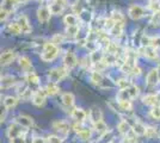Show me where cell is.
<instances>
[{
	"instance_id": "24",
	"label": "cell",
	"mask_w": 160,
	"mask_h": 143,
	"mask_svg": "<svg viewBox=\"0 0 160 143\" xmlns=\"http://www.w3.org/2000/svg\"><path fill=\"white\" fill-rule=\"evenodd\" d=\"M158 102H159V100H158L157 94H146L142 98V104H145L147 106H151V107L158 105Z\"/></svg>"
},
{
	"instance_id": "17",
	"label": "cell",
	"mask_w": 160,
	"mask_h": 143,
	"mask_svg": "<svg viewBox=\"0 0 160 143\" xmlns=\"http://www.w3.org/2000/svg\"><path fill=\"white\" fill-rule=\"evenodd\" d=\"M17 83H18V81H17V79H16L14 76H11V75L1 76V89L14 87Z\"/></svg>"
},
{
	"instance_id": "1",
	"label": "cell",
	"mask_w": 160,
	"mask_h": 143,
	"mask_svg": "<svg viewBox=\"0 0 160 143\" xmlns=\"http://www.w3.org/2000/svg\"><path fill=\"white\" fill-rule=\"evenodd\" d=\"M60 53L59 47L53 42H47L43 45V50L41 53V60L43 62H53Z\"/></svg>"
},
{
	"instance_id": "4",
	"label": "cell",
	"mask_w": 160,
	"mask_h": 143,
	"mask_svg": "<svg viewBox=\"0 0 160 143\" xmlns=\"http://www.w3.org/2000/svg\"><path fill=\"white\" fill-rule=\"evenodd\" d=\"M157 49L158 48L153 45H142L138 51L149 61H159V53Z\"/></svg>"
},
{
	"instance_id": "46",
	"label": "cell",
	"mask_w": 160,
	"mask_h": 143,
	"mask_svg": "<svg viewBox=\"0 0 160 143\" xmlns=\"http://www.w3.org/2000/svg\"><path fill=\"white\" fill-rule=\"evenodd\" d=\"M63 138H61V136L59 135H49L47 137V142L48 143H62Z\"/></svg>"
},
{
	"instance_id": "14",
	"label": "cell",
	"mask_w": 160,
	"mask_h": 143,
	"mask_svg": "<svg viewBox=\"0 0 160 143\" xmlns=\"http://www.w3.org/2000/svg\"><path fill=\"white\" fill-rule=\"evenodd\" d=\"M25 82L35 91V89H37L35 87H40L41 80L38 75H36L33 72H29V73H25Z\"/></svg>"
},
{
	"instance_id": "22",
	"label": "cell",
	"mask_w": 160,
	"mask_h": 143,
	"mask_svg": "<svg viewBox=\"0 0 160 143\" xmlns=\"http://www.w3.org/2000/svg\"><path fill=\"white\" fill-rule=\"evenodd\" d=\"M19 102V98L14 97V95H7L4 98V107H6L7 110L14 109Z\"/></svg>"
},
{
	"instance_id": "29",
	"label": "cell",
	"mask_w": 160,
	"mask_h": 143,
	"mask_svg": "<svg viewBox=\"0 0 160 143\" xmlns=\"http://www.w3.org/2000/svg\"><path fill=\"white\" fill-rule=\"evenodd\" d=\"M78 21H79V17L74 13L66 14L65 18H63V23L66 24V26H69V25H78Z\"/></svg>"
},
{
	"instance_id": "5",
	"label": "cell",
	"mask_w": 160,
	"mask_h": 143,
	"mask_svg": "<svg viewBox=\"0 0 160 143\" xmlns=\"http://www.w3.org/2000/svg\"><path fill=\"white\" fill-rule=\"evenodd\" d=\"M27 132H28L27 128H24V126H22L20 124L14 122L8 125L7 131H6V135L8 138H12V137L20 136V135H27Z\"/></svg>"
},
{
	"instance_id": "49",
	"label": "cell",
	"mask_w": 160,
	"mask_h": 143,
	"mask_svg": "<svg viewBox=\"0 0 160 143\" xmlns=\"http://www.w3.org/2000/svg\"><path fill=\"white\" fill-rule=\"evenodd\" d=\"M10 143H27L25 135H20V136H16L10 138Z\"/></svg>"
},
{
	"instance_id": "19",
	"label": "cell",
	"mask_w": 160,
	"mask_h": 143,
	"mask_svg": "<svg viewBox=\"0 0 160 143\" xmlns=\"http://www.w3.org/2000/svg\"><path fill=\"white\" fill-rule=\"evenodd\" d=\"M90 80L96 86H103V83H104V76L102 74V72H98V70L93 69L90 73Z\"/></svg>"
},
{
	"instance_id": "45",
	"label": "cell",
	"mask_w": 160,
	"mask_h": 143,
	"mask_svg": "<svg viewBox=\"0 0 160 143\" xmlns=\"http://www.w3.org/2000/svg\"><path fill=\"white\" fill-rule=\"evenodd\" d=\"M128 89H129L130 95H132L133 99H135L136 97H139V94H140V88H139L136 85H132L130 87H128Z\"/></svg>"
},
{
	"instance_id": "2",
	"label": "cell",
	"mask_w": 160,
	"mask_h": 143,
	"mask_svg": "<svg viewBox=\"0 0 160 143\" xmlns=\"http://www.w3.org/2000/svg\"><path fill=\"white\" fill-rule=\"evenodd\" d=\"M69 74V69L65 67V66H61V67H54V68L49 69L48 70V80L53 82H59L62 81L65 78H67Z\"/></svg>"
},
{
	"instance_id": "21",
	"label": "cell",
	"mask_w": 160,
	"mask_h": 143,
	"mask_svg": "<svg viewBox=\"0 0 160 143\" xmlns=\"http://www.w3.org/2000/svg\"><path fill=\"white\" fill-rule=\"evenodd\" d=\"M18 64H19L20 69H22L24 73L32 72V64H31V61L29 60V57H27V56H20L19 60H18Z\"/></svg>"
},
{
	"instance_id": "8",
	"label": "cell",
	"mask_w": 160,
	"mask_h": 143,
	"mask_svg": "<svg viewBox=\"0 0 160 143\" xmlns=\"http://www.w3.org/2000/svg\"><path fill=\"white\" fill-rule=\"evenodd\" d=\"M62 61H63V66L67 67L68 69L74 68L79 63V60H78L77 55L74 54L72 50H67L66 53H65V55H63Z\"/></svg>"
},
{
	"instance_id": "11",
	"label": "cell",
	"mask_w": 160,
	"mask_h": 143,
	"mask_svg": "<svg viewBox=\"0 0 160 143\" xmlns=\"http://www.w3.org/2000/svg\"><path fill=\"white\" fill-rule=\"evenodd\" d=\"M17 57V53L12 50V49H6L1 53L0 56V62H1V66H7L10 64L11 62H13Z\"/></svg>"
},
{
	"instance_id": "15",
	"label": "cell",
	"mask_w": 160,
	"mask_h": 143,
	"mask_svg": "<svg viewBox=\"0 0 160 143\" xmlns=\"http://www.w3.org/2000/svg\"><path fill=\"white\" fill-rule=\"evenodd\" d=\"M17 23L19 24L20 29H22V32L23 34H30L31 32V30H32V27L30 25V23H29V19H28V17L25 14H20L19 17H18V19H17Z\"/></svg>"
},
{
	"instance_id": "42",
	"label": "cell",
	"mask_w": 160,
	"mask_h": 143,
	"mask_svg": "<svg viewBox=\"0 0 160 143\" xmlns=\"http://www.w3.org/2000/svg\"><path fill=\"white\" fill-rule=\"evenodd\" d=\"M148 8H149L151 11H153V12L160 11V0H149Z\"/></svg>"
},
{
	"instance_id": "44",
	"label": "cell",
	"mask_w": 160,
	"mask_h": 143,
	"mask_svg": "<svg viewBox=\"0 0 160 143\" xmlns=\"http://www.w3.org/2000/svg\"><path fill=\"white\" fill-rule=\"evenodd\" d=\"M52 42L55 43L56 45H59V44H62L63 42H65V36L62 34H56L53 36V38H52Z\"/></svg>"
},
{
	"instance_id": "53",
	"label": "cell",
	"mask_w": 160,
	"mask_h": 143,
	"mask_svg": "<svg viewBox=\"0 0 160 143\" xmlns=\"http://www.w3.org/2000/svg\"><path fill=\"white\" fill-rule=\"evenodd\" d=\"M31 143H48V142H47V138L41 137V136H37V137H35V138H33Z\"/></svg>"
},
{
	"instance_id": "25",
	"label": "cell",
	"mask_w": 160,
	"mask_h": 143,
	"mask_svg": "<svg viewBox=\"0 0 160 143\" xmlns=\"http://www.w3.org/2000/svg\"><path fill=\"white\" fill-rule=\"evenodd\" d=\"M44 89H46V92H47L48 95H55L60 92V86L58 85V82L49 81L47 85L44 86Z\"/></svg>"
},
{
	"instance_id": "57",
	"label": "cell",
	"mask_w": 160,
	"mask_h": 143,
	"mask_svg": "<svg viewBox=\"0 0 160 143\" xmlns=\"http://www.w3.org/2000/svg\"><path fill=\"white\" fill-rule=\"evenodd\" d=\"M109 143H112V142H109Z\"/></svg>"
},
{
	"instance_id": "40",
	"label": "cell",
	"mask_w": 160,
	"mask_h": 143,
	"mask_svg": "<svg viewBox=\"0 0 160 143\" xmlns=\"http://www.w3.org/2000/svg\"><path fill=\"white\" fill-rule=\"evenodd\" d=\"M157 136H158V131H157V129L153 128V126H147L146 132H145V137L151 140V138H155Z\"/></svg>"
},
{
	"instance_id": "30",
	"label": "cell",
	"mask_w": 160,
	"mask_h": 143,
	"mask_svg": "<svg viewBox=\"0 0 160 143\" xmlns=\"http://www.w3.org/2000/svg\"><path fill=\"white\" fill-rule=\"evenodd\" d=\"M80 31V27L79 25H69V26H66V36L67 37H69V38H74V37H77L78 34H79Z\"/></svg>"
},
{
	"instance_id": "36",
	"label": "cell",
	"mask_w": 160,
	"mask_h": 143,
	"mask_svg": "<svg viewBox=\"0 0 160 143\" xmlns=\"http://www.w3.org/2000/svg\"><path fill=\"white\" fill-rule=\"evenodd\" d=\"M117 100H133L132 95H130V92L128 88H123L120 89L118 93H117Z\"/></svg>"
},
{
	"instance_id": "7",
	"label": "cell",
	"mask_w": 160,
	"mask_h": 143,
	"mask_svg": "<svg viewBox=\"0 0 160 143\" xmlns=\"http://www.w3.org/2000/svg\"><path fill=\"white\" fill-rule=\"evenodd\" d=\"M146 14V8L141 5H132L128 10V16L133 21H139Z\"/></svg>"
},
{
	"instance_id": "48",
	"label": "cell",
	"mask_w": 160,
	"mask_h": 143,
	"mask_svg": "<svg viewBox=\"0 0 160 143\" xmlns=\"http://www.w3.org/2000/svg\"><path fill=\"white\" fill-rule=\"evenodd\" d=\"M107 67H108V64H107V62H104V60H102V61L97 62V63L93 64V69L98 70V72H103Z\"/></svg>"
},
{
	"instance_id": "28",
	"label": "cell",
	"mask_w": 160,
	"mask_h": 143,
	"mask_svg": "<svg viewBox=\"0 0 160 143\" xmlns=\"http://www.w3.org/2000/svg\"><path fill=\"white\" fill-rule=\"evenodd\" d=\"M132 129V125L129 124L127 119H123V121H121L118 124H117V131L122 134V135H126L129 130Z\"/></svg>"
},
{
	"instance_id": "38",
	"label": "cell",
	"mask_w": 160,
	"mask_h": 143,
	"mask_svg": "<svg viewBox=\"0 0 160 143\" xmlns=\"http://www.w3.org/2000/svg\"><path fill=\"white\" fill-rule=\"evenodd\" d=\"M124 140H126L128 143H136V141H138V134H136L133 129H130L127 134H126V138H124Z\"/></svg>"
},
{
	"instance_id": "54",
	"label": "cell",
	"mask_w": 160,
	"mask_h": 143,
	"mask_svg": "<svg viewBox=\"0 0 160 143\" xmlns=\"http://www.w3.org/2000/svg\"><path fill=\"white\" fill-rule=\"evenodd\" d=\"M6 113H7V109L5 107V109L2 110V112H1V123L5 122V119H6Z\"/></svg>"
},
{
	"instance_id": "33",
	"label": "cell",
	"mask_w": 160,
	"mask_h": 143,
	"mask_svg": "<svg viewBox=\"0 0 160 143\" xmlns=\"http://www.w3.org/2000/svg\"><path fill=\"white\" fill-rule=\"evenodd\" d=\"M104 59V53H102L100 50H93V51H91V54H90V60L92 63H97V62L102 61Z\"/></svg>"
},
{
	"instance_id": "41",
	"label": "cell",
	"mask_w": 160,
	"mask_h": 143,
	"mask_svg": "<svg viewBox=\"0 0 160 143\" xmlns=\"http://www.w3.org/2000/svg\"><path fill=\"white\" fill-rule=\"evenodd\" d=\"M110 17H111L116 23H124V16L121 13L120 11H116V10L112 11Z\"/></svg>"
},
{
	"instance_id": "27",
	"label": "cell",
	"mask_w": 160,
	"mask_h": 143,
	"mask_svg": "<svg viewBox=\"0 0 160 143\" xmlns=\"http://www.w3.org/2000/svg\"><path fill=\"white\" fill-rule=\"evenodd\" d=\"M146 125H143L139 121H134L133 125H132V129L138 134V136H145V132H146Z\"/></svg>"
},
{
	"instance_id": "56",
	"label": "cell",
	"mask_w": 160,
	"mask_h": 143,
	"mask_svg": "<svg viewBox=\"0 0 160 143\" xmlns=\"http://www.w3.org/2000/svg\"><path fill=\"white\" fill-rule=\"evenodd\" d=\"M10 1H12V2H14V4L17 5V0H10Z\"/></svg>"
},
{
	"instance_id": "34",
	"label": "cell",
	"mask_w": 160,
	"mask_h": 143,
	"mask_svg": "<svg viewBox=\"0 0 160 143\" xmlns=\"http://www.w3.org/2000/svg\"><path fill=\"white\" fill-rule=\"evenodd\" d=\"M115 83H116V86H117L120 89L128 88V87H130V86L133 85L132 82L128 80L127 78H118V79L115 80Z\"/></svg>"
},
{
	"instance_id": "3",
	"label": "cell",
	"mask_w": 160,
	"mask_h": 143,
	"mask_svg": "<svg viewBox=\"0 0 160 143\" xmlns=\"http://www.w3.org/2000/svg\"><path fill=\"white\" fill-rule=\"evenodd\" d=\"M47 92H46V89L44 87L42 88V87H38L37 89H35L33 91V94H32V98H31V102L35 106H37V107H42V106H44L46 105V102H47Z\"/></svg>"
},
{
	"instance_id": "51",
	"label": "cell",
	"mask_w": 160,
	"mask_h": 143,
	"mask_svg": "<svg viewBox=\"0 0 160 143\" xmlns=\"http://www.w3.org/2000/svg\"><path fill=\"white\" fill-rule=\"evenodd\" d=\"M141 68L139 67V66H135L132 70H130V73H129V75H132V76H139V75L141 74Z\"/></svg>"
},
{
	"instance_id": "47",
	"label": "cell",
	"mask_w": 160,
	"mask_h": 143,
	"mask_svg": "<svg viewBox=\"0 0 160 143\" xmlns=\"http://www.w3.org/2000/svg\"><path fill=\"white\" fill-rule=\"evenodd\" d=\"M72 8H73V12L74 14H81L82 12H84V7H82V5L80 4L79 1H77V2H74L73 6H72Z\"/></svg>"
},
{
	"instance_id": "9",
	"label": "cell",
	"mask_w": 160,
	"mask_h": 143,
	"mask_svg": "<svg viewBox=\"0 0 160 143\" xmlns=\"http://www.w3.org/2000/svg\"><path fill=\"white\" fill-rule=\"evenodd\" d=\"M159 82H160L159 69H157V68L151 69L146 76V85L148 87H155Z\"/></svg>"
},
{
	"instance_id": "31",
	"label": "cell",
	"mask_w": 160,
	"mask_h": 143,
	"mask_svg": "<svg viewBox=\"0 0 160 143\" xmlns=\"http://www.w3.org/2000/svg\"><path fill=\"white\" fill-rule=\"evenodd\" d=\"M105 51L107 53H110V54H113V55H120V53H121V48H120V45L116 43V42H110L109 44H108V47L105 48Z\"/></svg>"
},
{
	"instance_id": "23",
	"label": "cell",
	"mask_w": 160,
	"mask_h": 143,
	"mask_svg": "<svg viewBox=\"0 0 160 143\" xmlns=\"http://www.w3.org/2000/svg\"><path fill=\"white\" fill-rule=\"evenodd\" d=\"M93 129H94V131H96V132H98V135H99V136H104L108 131H109V128H108L107 123L104 122L103 119H102V121H99V122L94 123Z\"/></svg>"
},
{
	"instance_id": "43",
	"label": "cell",
	"mask_w": 160,
	"mask_h": 143,
	"mask_svg": "<svg viewBox=\"0 0 160 143\" xmlns=\"http://www.w3.org/2000/svg\"><path fill=\"white\" fill-rule=\"evenodd\" d=\"M149 115H151V117H152L153 119H158V121H159L160 119V105L153 106V107L151 109V111H149Z\"/></svg>"
},
{
	"instance_id": "39",
	"label": "cell",
	"mask_w": 160,
	"mask_h": 143,
	"mask_svg": "<svg viewBox=\"0 0 160 143\" xmlns=\"http://www.w3.org/2000/svg\"><path fill=\"white\" fill-rule=\"evenodd\" d=\"M103 60H104V62H107L108 66H110V64H115L116 61H117V55L110 54V53H105Z\"/></svg>"
},
{
	"instance_id": "52",
	"label": "cell",
	"mask_w": 160,
	"mask_h": 143,
	"mask_svg": "<svg viewBox=\"0 0 160 143\" xmlns=\"http://www.w3.org/2000/svg\"><path fill=\"white\" fill-rule=\"evenodd\" d=\"M8 14H10V13L7 12L6 10L1 7V10H0V21H1V23L6 21V18H7V16H8Z\"/></svg>"
},
{
	"instance_id": "20",
	"label": "cell",
	"mask_w": 160,
	"mask_h": 143,
	"mask_svg": "<svg viewBox=\"0 0 160 143\" xmlns=\"http://www.w3.org/2000/svg\"><path fill=\"white\" fill-rule=\"evenodd\" d=\"M61 102H62L65 106H67L68 109H69V107H73L74 102H75V97H74V94L71 93V92H65V93L61 94Z\"/></svg>"
},
{
	"instance_id": "26",
	"label": "cell",
	"mask_w": 160,
	"mask_h": 143,
	"mask_svg": "<svg viewBox=\"0 0 160 143\" xmlns=\"http://www.w3.org/2000/svg\"><path fill=\"white\" fill-rule=\"evenodd\" d=\"M123 29H124V23H115V25L111 27L109 34L112 37H121L123 34Z\"/></svg>"
},
{
	"instance_id": "37",
	"label": "cell",
	"mask_w": 160,
	"mask_h": 143,
	"mask_svg": "<svg viewBox=\"0 0 160 143\" xmlns=\"http://www.w3.org/2000/svg\"><path fill=\"white\" fill-rule=\"evenodd\" d=\"M77 135L79 137L81 141H88L91 136H92V131L90 129H86V128H84L82 130H80L79 132H77Z\"/></svg>"
},
{
	"instance_id": "12",
	"label": "cell",
	"mask_w": 160,
	"mask_h": 143,
	"mask_svg": "<svg viewBox=\"0 0 160 143\" xmlns=\"http://www.w3.org/2000/svg\"><path fill=\"white\" fill-rule=\"evenodd\" d=\"M67 6V1L66 0H53V2L49 5V8L52 11V14L54 16H58L63 12V10Z\"/></svg>"
},
{
	"instance_id": "13",
	"label": "cell",
	"mask_w": 160,
	"mask_h": 143,
	"mask_svg": "<svg viewBox=\"0 0 160 143\" xmlns=\"http://www.w3.org/2000/svg\"><path fill=\"white\" fill-rule=\"evenodd\" d=\"M36 14H37V19H38L41 23H47V21L50 19V17L53 16L49 6H40L37 8Z\"/></svg>"
},
{
	"instance_id": "35",
	"label": "cell",
	"mask_w": 160,
	"mask_h": 143,
	"mask_svg": "<svg viewBox=\"0 0 160 143\" xmlns=\"http://www.w3.org/2000/svg\"><path fill=\"white\" fill-rule=\"evenodd\" d=\"M117 102H118L121 111H123V112H130L133 110V102H132V100H117Z\"/></svg>"
},
{
	"instance_id": "18",
	"label": "cell",
	"mask_w": 160,
	"mask_h": 143,
	"mask_svg": "<svg viewBox=\"0 0 160 143\" xmlns=\"http://www.w3.org/2000/svg\"><path fill=\"white\" fill-rule=\"evenodd\" d=\"M14 122L20 124L22 126H24V128H27V129L31 128L33 124L32 118L27 116V115H19V116H17L16 118H14Z\"/></svg>"
},
{
	"instance_id": "32",
	"label": "cell",
	"mask_w": 160,
	"mask_h": 143,
	"mask_svg": "<svg viewBox=\"0 0 160 143\" xmlns=\"http://www.w3.org/2000/svg\"><path fill=\"white\" fill-rule=\"evenodd\" d=\"M6 30H7V32H8V34L14 35V36H16V35H19L20 32H22V29H20L19 24H18L17 21H12V23H10V24L7 25Z\"/></svg>"
},
{
	"instance_id": "10",
	"label": "cell",
	"mask_w": 160,
	"mask_h": 143,
	"mask_svg": "<svg viewBox=\"0 0 160 143\" xmlns=\"http://www.w3.org/2000/svg\"><path fill=\"white\" fill-rule=\"evenodd\" d=\"M69 115L71 117L73 118L75 122H81L84 123L86 121L87 116H88V113H87L86 111L84 109H80V107H71V111H69Z\"/></svg>"
},
{
	"instance_id": "50",
	"label": "cell",
	"mask_w": 160,
	"mask_h": 143,
	"mask_svg": "<svg viewBox=\"0 0 160 143\" xmlns=\"http://www.w3.org/2000/svg\"><path fill=\"white\" fill-rule=\"evenodd\" d=\"M159 23H160V11H158V12H153L152 24H153V25H158Z\"/></svg>"
},
{
	"instance_id": "6",
	"label": "cell",
	"mask_w": 160,
	"mask_h": 143,
	"mask_svg": "<svg viewBox=\"0 0 160 143\" xmlns=\"http://www.w3.org/2000/svg\"><path fill=\"white\" fill-rule=\"evenodd\" d=\"M52 128H53L58 134H59V136H67L68 135V132H69V124L66 122V121H60V119H58V121H54L52 123Z\"/></svg>"
},
{
	"instance_id": "16",
	"label": "cell",
	"mask_w": 160,
	"mask_h": 143,
	"mask_svg": "<svg viewBox=\"0 0 160 143\" xmlns=\"http://www.w3.org/2000/svg\"><path fill=\"white\" fill-rule=\"evenodd\" d=\"M88 118L92 122V124L102 121L103 119V112H102V110L99 107H97V106H92L90 109V111H88Z\"/></svg>"
},
{
	"instance_id": "55",
	"label": "cell",
	"mask_w": 160,
	"mask_h": 143,
	"mask_svg": "<svg viewBox=\"0 0 160 143\" xmlns=\"http://www.w3.org/2000/svg\"><path fill=\"white\" fill-rule=\"evenodd\" d=\"M27 1L28 0H17V5H18V4H25Z\"/></svg>"
}]
</instances>
